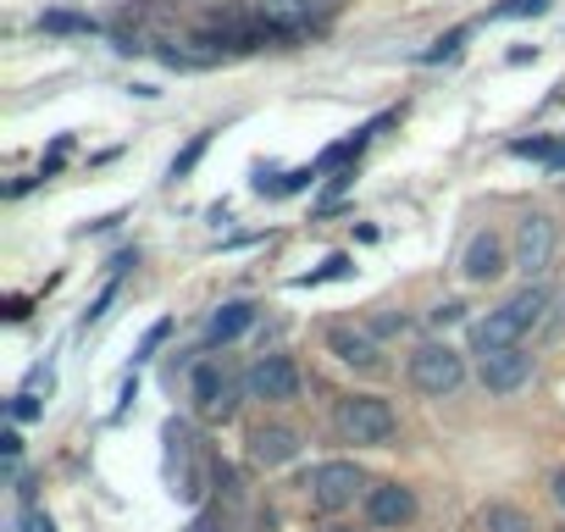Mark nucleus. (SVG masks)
<instances>
[{"label":"nucleus","instance_id":"obj_25","mask_svg":"<svg viewBox=\"0 0 565 532\" xmlns=\"http://www.w3.org/2000/svg\"><path fill=\"white\" fill-rule=\"evenodd\" d=\"M7 411H12V422H34V416H40V411H45V405H40V400H34V394H18V400H12V405H7Z\"/></svg>","mask_w":565,"mask_h":532},{"label":"nucleus","instance_id":"obj_23","mask_svg":"<svg viewBox=\"0 0 565 532\" xmlns=\"http://www.w3.org/2000/svg\"><path fill=\"white\" fill-rule=\"evenodd\" d=\"M167 333H172V322H156V328L145 333V344H139V355H134V361H150V355L167 344Z\"/></svg>","mask_w":565,"mask_h":532},{"label":"nucleus","instance_id":"obj_17","mask_svg":"<svg viewBox=\"0 0 565 532\" xmlns=\"http://www.w3.org/2000/svg\"><path fill=\"white\" fill-rule=\"evenodd\" d=\"M471 40V23H460V29H449V34H438L427 51H422V62L427 67H438V62H449V56H460V45Z\"/></svg>","mask_w":565,"mask_h":532},{"label":"nucleus","instance_id":"obj_24","mask_svg":"<svg viewBox=\"0 0 565 532\" xmlns=\"http://www.w3.org/2000/svg\"><path fill=\"white\" fill-rule=\"evenodd\" d=\"M0 455H7V471H18V455H23V433L18 427L0 433Z\"/></svg>","mask_w":565,"mask_h":532},{"label":"nucleus","instance_id":"obj_15","mask_svg":"<svg viewBox=\"0 0 565 532\" xmlns=\"http://www.w3.org/2000/svg\"><path fill=\"white\" fill-rule=\"evenodd\" d=\"M211 134H216V128H205V134H194V139H189V145H183V150L172 156V167H167V178H172V183H183V178H194V167H200V161H205V150H211Z\"/></svg>","mask_w":565,"mask_h":532},{"label":"nucleus","instance_id":"obj_21","mask_svg":"<svg viewBox=\"0 0 565 532\" xmlns=\"http://www.w3.org/2000/svg\"><path fill=\"white\" fill-rule=\"evenodd\" d=\"M344 273H350V255H328V260H322V273H306V278H300V289H317V284L344 278Z\"/></svg>","mask_w":565,"mask_h":532},{"label":"nucleus","instance_id":"obj_27","mask_svg":"<svg viewBox=\"0 0 565 532\" xmlns=\"http://www.w3.org/2000/svg\"><path fill=\"white\" fill-rule=\"evenodd\" d=\"M23 532H56L45 510H23Z\"/></svg>","mask_w":565,"mask_h":532},{"label":"nucleus","instance_id":"obj_13","mask_svg":"<svg viewBox=\"0 0 565 532\" xmlns=\"http://www.w3.org/2000/svg\"><path fill=\"white\" fill-rule=\"evenodd\" d=\"M255 322H260V306H255V300H222V306L205 317V350H216V344H222V350L238 344Z\"/></svg>","mask_w":565,"mask_h":532},{"label":"nucleus","instance_id":"obj_30","mask_svg":"<svg viewBox=\"0 0 565 532\" xmlns=\"http://www.w3.org/2000/svg\"><path fill=\"white\" fill-rule=\"evenodd\" d=\"M183 532H211V526H205V521H189V526H183Z\"/></svg>","mask_w":565,"mask_h":532},{"label":"nucleus","instance_id":"obj_3","mask_svg":"<svg viewBox=\"0 0 565 532\" xmlns=\"http://www.w3.org/2000/svg\"><path fill=\"white\" fill-rule=\"evenodd\" d=\"M405 383L422 394V400H455L466 383H471V350L449 344V339H422L411 344L405 355Z\"/></svg>","mask_w":565,"mask_h":532},{"label":"nucleus","instance_id":"obj_26","mask_svg":"<svg viewBox=\"0 0 565 532\" xmlns=\"http://www.w3.org/2000/svg\"><path fill=\"white\" fill-rule=\"evenodd\" d=\"M548 499H554V510L565 515V466H554V471H548Z\"/></svg>","mask_w":565,"mask_h":532},{"label":"nucleus","instance_id":"obj_12","mask_svg":"<svg viewBox=\"0 0 565 532\" xmlns=\"http://www.w3.org/2000/svg\"><path fill=\"white\" fill-rule=\"evenodd\" d=\"M532 377H537V355H532V344L477 361V383H482V394H493V400H510V394L532 389Z\"/></svg>","mask_w":565,"mask_h":532},{"label":"nucleus","instance_id":"obj_1","mask_svg":"<svg viewBox=\"0 0 565 532\" xmlns=\"http://www.w3.org/2000/svg\"><path fill=\"white\" fill-rule=\"evenodd\" d=\"M554 295H559V289H548V284H521V289L504 295L493 311L471 317V328H466L471 361H488V355H504V350H521L526 339H537L543 322H548Z\"/></svg>","mask_w":565,"mask_h":532},{"label":"nucleus","instance_id":"obj_7","mask_svg":"<svg viewBox=\"0 0 565 532\" xmlns=\"http://www.w3.org/2000/svg\"><path fill=\"white\" fill-rule=\"evenodd\" d=\"M460 284L466 289H493V284H504L510 273H515V244H510V233H499V227H477L466 244H460Z\"/></svg>","mask_w":565,"mask_h":532},{"label":"nucleus","instance_id":"obj_28","mask_svg":"<svg viewBox=\"0 0 565 532\" xmlns=\"http://www.w3.org/2000/svg\"><path fill=\"white\" fill-rule=\"evenodd\" d=\"M543 167H548V172H565V139H559V145H554V156H548V161H543Z\"/></svg>","mask_w":565,"mask_h":532},{"label":"nucleus","instance_id":"obj_9","mask_svg":"<svg viewBox=\"0 0 565 532\" xmlns=\"http://www.w3.org/2000/svg\"><path fill=\"white\" fill-rule=\"evenodd\" d=\"M510 244H515V273H521L526 284H543V278L554 273V255H559V222H554L548 211H526V216L515 222Z\"/></svg>","mask_w":565,"mask_h":532},{"label":"nucleus","instance_id":"obj_11","mask_svg":"<svg viewBox=\"0 0 565 532\" xmlns=\"http://www.w3.org/2000/svg\"><path fill=\"white\" fill-rule=\"evenodd\" d=\"M306 455V433L295 422H277V416H260L249 433H244V460L255 471H282Z\"/></svg>","mask_w":565,"mask_h":532},{"label":"nucleus","instance_id":"obj_8","mask_svg":"<svg viewBox=\"0 0 565 532\" xmlns=\"http://www.w3.org/2000/svg\"><path fill=\"white\" fill-rule=\"evenodd\" d=\"M322 350H328L333 366H344L350 377H383V372H388L383 339H377L366 322H328V328H322Z\"/></svg>","mask_w":565,"mask_h":532},{"label":"nucleus","instance_id":"obj_14","mask_svg":"<svg viewBox=\"0 0 565 532\" xmlns=\"http://www.w3.org/2000/svg\"><path fill=\"white\" fill-rule=\"evenodd\" d=\"M477 532H537L532 510H521L515 499H488L477 510Z\"/></svg>","mask_w":565,"mask_h":532},{"label":"nucleus","instance_id":"obj_19","mask_svg":"<svg viewBox=\"0 0 565 532\" xmlns=\"http://www.w3.org/2000/svg\"><path fill=\"white\" fill-rule=\"evenodd\" d=\"M554 145H559V134H532V139H510V156H521V161H548Z\"/></svg>","mask_w":565,"mask_h":532},{"label":"nucleus","instance_id":"obj_18","mask_svg":"<svg viewBox=\"0 0 565 532\" xmlns=\"http://www.w3.org/2000/svg\"><path fill=\"white\" fill-rule=\"evenodd\" d=\"M40 29H45V34H95L100 23H95V18H73V12H45Z\"/></svg>","mask_w":565,"mask_h":532},{"label":"nucleus","instance_id":"obj_5","mask_svg":"<svg viewBox=\"0 0 565 532\" xmlns=\"http://www.w3.org/2000/svg\"><path fill=\"white\" fill-rule=\"evenodd\" d=\"M183 394H189V411H194L200 422H216V427H222V422H233V416H238V405L249 400L244 372L222 366L216 355H205V361H194V366H189Z\"/></svg>","mask_w":565,"mask_h":532},{"label":"nucleus","instance_id":"obj_22","mask_svg":"<svg viewBox=\"0 0 565 532\" xmlns=\"http://www.w3.org/2000/svg\"><path fill=\"white\" fill-rule=\"evenodd\" d=\"M366 328H372V333H377V339L388 344V339H399V333H411V317H399V311H383V317H372Z\"/></svg>","mask_w":565,"mask_h":532},{"label":"nucleus","instance_id":"obj_10","mask_svg":"<svg viewBox=\"0 0 565 532\" xmlns=\"http://www.w3.org/2000/svg\"><path fill=\"white\" fill-rule=\"evenodd\" d=\"M361 515H366L372 532H405L422 515V493L405 477H372V488L361 499Z\"/></svg>","mask_w":565,"mask_h":532},{"label":"nucleus","instance_id":"obj_29","mask_svg":"<svg viewBox=\"0 0 565 532\" xmlns=\"http://www.w3.org/2000/svg\"><path fill=\"white\" fill-rule=\"evenodd\" d=\"M322 532H372V526H350V521H328Z\"/></svg>","mask_w":565,"mask_h":532},{"label":"nucleus","instance_id":"obj_20","mask_svg":"<svg viewBox=\"0 0 565 532\" xmlns=\"http://www.w3.org/2000/svg\"><path fill=\"white\" fill-rule=\"evenodd\" d=\"M543 12H548V0H504V7H493L488 18L504 23V18H543Z\"/></svg>","mask_w":565,"mask_h":532},{"label":"nucleus","instance_id":"obj_6","mask_svg":"<svg viewBox=\"0 0 565 532\" xmlns=\"http://www.w3.org/2000/svg\"><path fill=\"white\" fill-rule=\"evenodd\" d=\"M244 389H249L255 405L282 411V405H300V394H306V372H300V361H295L289 350H260V355L244 366Z\"/></svg>","mask_w":565,"mask_h":532},{"label":"nucleus","instance_id":"obj_4","mask_svg":"<svg viewBox=\"0 0 565 532\" xmlns=\"http://www.w3.org/2000/svg\"><path fill=\"white\" fill-rule=\"evenodd\" d=\"M366 488H372V471H366L355 455H328V460H317L311 477H306V499H311V510L328 515V521H339L344 510H355V504L366 499Z\"/></svg>","mask_w":565,"mask_h":532},{"label":"nucleus","instance_id":"obj_31","mask_svg":"<svg viewBox=\"0 0 565 532\" xmlns=\"http://www.w3.org/2000/svg\"><path fill=\"white\" fill-rule=\"evenodd\" d=\"M548 532H565V515H559V526H548Z\"/></svg>","mask_w":565,"mask_h":532},{"label":"nucleus","instance_id":"obj_16","mask_svg":"<svg viewBox=\"0 0 565 532\" xmlns=\"http://www.w3.org/2000/svg\"><path fill=\"white\" fill-rule=\"evenodd\" d=\"M427 328H433L438 339H444L449 328H471V306H466L460 295H449V300H438V306L427 311Z\"/></svg>","mask_w":565,"mask_h":532},{"label":"nucleus","instance_id":"obj_2","mask_svg":"<svg viewBox=\"0 0 565 532\" xmlns=\"http://www.w3.org/2000/svg\"><path fill=\"white\" fill-rule=\"evenodd\" d=\"M333 433L355 449H394L399 444V411L377 389H350L333 400Z\"/></svg>","mask_w":565,"mask_h":532}]
</instances>
